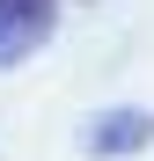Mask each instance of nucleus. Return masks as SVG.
<instances>
[{"label":"nucleus","mask_w":154,"mask_h":161,"mask_svg":"<svg viewBox=\"0 0 154 161\" xmlns=\"http://www.w3.org/2000/svg\"><path fill=\"white\" fill-rule=\"evenodd\" d=\"M51 30H59V0H0V73L44 51Z\"/></svg>","instance_id":"nucleus-1"},{"label":"nucleus","mask_w":154,"mask_h":161,"mask_svg":"<svg viewBox=\"0 0 154 161\" xmlns=\"http://www.w3.org/2000/svg\"><path fill=\"white\" fill-rule=\"evenodd\" d=\"M154 147V110H95L81 132V154H147Z\"/></svg>","instance_id":"nucleus-2"}]
</instances>
